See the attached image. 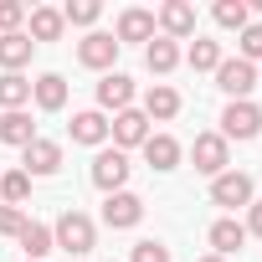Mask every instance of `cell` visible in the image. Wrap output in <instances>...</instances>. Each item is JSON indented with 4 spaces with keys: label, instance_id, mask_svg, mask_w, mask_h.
<instances>
[{
    "label": "cell",
    "instance_id": "cell-3",
    "mask_svg": "<svg viewBox=\"0 0 262 262\" xmlns=\"http://www.w3.org/2000/svg\"><path fill=\"white\" fill-rule=\"evenodd\" d=\"M108 139H113V149H144V139H149V118H144V108H123V113H113V123H108Z\"/></svg>",
    "mask_w": 262,
    "mask_h": 262
},
{
    "label": "cell",
    "instance_id": "cell-7",
    "mask_svg": "<svg viewBox=\"0 0 262 262\" xmlns=\"http://www.w3.org/2000/svg\"><path fill=\"white\" fill-rule=\"evenodd\" d=\"M103 221H108L113 231H128V226H139V221H144V201H139L134 190H113V195L103 201Z\"/></svg>",
    "mask_w": 262,
    "mask_h": 262
},
{
    "label": "cell",
    "instance_id": "cell-11",
    "mask_svg": "<svg viewBox=\"0 0 262 262\" xmlns=\"http://www.w3.org/2000/svg\"><path fill=\"white\" fill-rule=\"evenodd\" d=\"M160 26H165L170 41L195 36V6H185V0H170V6H160Z\"/></svg>",
    "mask_w": 262,
    "mask_h": 262
},
{
    "label": "cell",
    "instance_id": "cell-4",
    "mask_svg": "<svg viewBox=\"0 0 262 262\" xmlns=\"http://www.w3.org/2000/svg\"><path fill=\"white\" fill-rule=\"evenodd\" d=\"M257 134H262V108L257 103H226L221 139H257Z\"/></svg>",
    "mask_w": 262,
    "mask_h": 262
},
{
    "label": "cell",
    "instance_id": "cell-10",
    "mask_svg": "<svg viewBox=\"0 0 262 262\" xmlns=\"http://www.w3.org/2000/svg\"><path fill=\"white\" fill-rule=\"evenodd\" d=\"M98 103L113 108V113H123L128 103H134V77H123V72H103V82H98Z\"/></svg>",
    "mask_w": 262,
    "mask_h": 262
},
{
    "label": "cell",
    "instance_id": "cell-35",
    "mask_svg": "<svg viewBox=\"0 0 262 262\" xmlns=\"http://www.w3.org/2000/svg\"><path fill=\"white\" fill-rule=\"evenodd\" d=\"M257 82H262V77H257Z\"/></svg>",
    "mask_w": 262,
    "mask_h": 262
},
{
    "label": "cell",
    "instance_id": "cell-16",
    "mask_svg": "<svg viewBox=\"0 0 262 262\" xmlns=\"http://www.w3.org/2000/svg\"><path fill=\"white\" fill-rule=\"evenodd\" d=\"M36 139V123L26 113H0V144H11V149H26Z\"/></svg>",
    "mask_w": 262,
    "mask_h": 262
},
{
    "label": "cell",
    "instance_id": "cell-19",
    "mask_svg": "<svg viewBox=\"0 0 262 262\" xmlns=\"http://www.w3.org/2000/svg\"><path fill=\"white\" fill-rule=\"evenodd\" d=\"M16 242H21V252H26V262H41V257H47V252L57 247V242H52V226H41V221H26Z\"/></svg>",
    "mask_w": 262,
    "mask_h": 262
},
{
    "label": "cell",
    "instance_id": "cell-24",
    "mask_svg": "<svg viewBox=\"0 0 262 262\" xmlns=\"http://www.w3.org/2000/svg\"><path fill=\"white\" fill-rule=\"evenodd\" d=\"M62 11H52V6H36L31 11V41H57L62 36Z\"/></svg>",
    "mask_w": 262,
    "mask_h": 262
},
{
    "label": "cell",
    "instance_id": "cell-27",
    "mask_svg": "<svg viewBox=\"0 0 262 262\" xmlns=\"http://www.w3.org/2000/svg\"><path fill=\"white\" fill-rule=\"evenodd\" d=\"M0 195H6V206H21L31 195V175L26 170H11V175H0Z\"/></svg>",
    "mask_w": 262,
    "mask_h": 262
},
{
    "label": "cell",
    "instance_id": "cell-20",
    "mask_svg": "<svg viewBox=\"0 0 262 262\" xmlns=\"http://www.w3.org/2000/svg\"><path fill=\"white\" fill-rule=\"evenodd\" d=\"M72 139H77V144H103V139H108V118H103L98 108L72 113Z\"/></svg>",
    "mask_w": 262,
    "mask_h": 262
},
{
    "label": "cell",
    "instance_id": "cell-26",
    "mask_svg": "<svg viewBox=\"0 0 262 262\" xmlns=\"http://www.w3.org/2000/svg\"><path fill=\"white\" fill-rule=\"evenodd\" d=\"M185 62H190L195 72H216V67H221V47L195 36V41H190V52H185Z\"/></svg>",
    "mask_w": 262,
    "mask_h": 262
},
{
    "label": "cell",
    "instance_id": "cell-25",
    "mask_svg": "<svg viewBox=\"0 0 262 262\" xmlns=\"http://www.w3.org/2000/svg\"><path fill=\"white\" fill-rule=\"evenodd\" d=\"M216 26L247 31V26H252V6H247V0H221V6H216Z\"/></svg>",
    "mask_w": 262,
    "mask_h": 262
},
{
    "label": "cell",
    "instance_id": "cell-34",
    "mask_svg": "<svg viewBox=\"0 0 262 262\" xmlns=\"http://www.w3.org/2000/svg\"><path fill=\"white\" fill-rule=\"evenodd\" d=\"M201 262H226V257H216V252H211V257H201Z\"/></svg>",
    "mask_w": 262,
    "mask_h": 262
},
{
    "label": "cell",
    "instance_id": "cell-30",
    "mask_svg": "<svg viewBox=\"0 0 262 262\" xmlns=\"http://www.w3.org/2000/svg\"><path fill=\"white\" fill-rule=\"evenodd\" d=\"M21 21H26V6H21V0H0V36H11Z\"/></svg>",
    "mask_w": 262,
    "mask_h": 262
},
{
    "label": "cell",
    "instance_id": "cell-31",
    "mask_svg": "<svg viewBox=\"0 0 262 262\" xmlns=\"http://www.w3.org/2000/svg\"><path fill=\"white\" fill-rule=\"evenodd\" d=\"M128 262H170V247L165 242H134V257Z\"/></svg>",
    "mask_w": 262,
    "mask_h": 262
},
{
    "label": "cell",
    "instance_id": "cell-1",
    "mask_svg": "<svg viewBox=\"0 0 262 262\" xmlns=\"http://www.w3.org/2000/svg\"><path fill=\"white\" fill-rule=\"evenodd\" d=\"M52 242H57L62 252L82 257V252H93L98 226H93V216H82V211H62V216H57V226H52Z\"/></svg>",
    "mask_w": 262,
    "mask_h": 262
},
{
    "label": "cell",
    "instance_id": "cell-32",
    "mask_svg": "<svg viewBox=\"0 0 262 262\" xmlns=\"http://www.w3.org/2000/svg\"><path fill=\"white\" fill-rule=\"evenodd\" d=\"M21 226H26L21 206H0V236H21Z\"/></svg>",
    "mask_w": 262,
    "mask_h": 262
},
{
    "label": "cell",
    "instance_id": "cell-17",
    "mask_svg": "<svg viewBox=\"0 0 262 262\" xmlns=\"http://www.w3.org/2000/svg\"><path fill=\"white\" fill-rule=\"evenodd\" d=\"M175 113H180V93L170 82H155L144 93V118H175Z\"/></svg>",
    "mask_w": 262,
    "mask_h": 262
},
{
    "label": "cell",
    "instance_id": "cell-2",
    "mask_svg": "<svg viewBox=\"0 0 262 262\" xmlns=\"http://www.w3.org/2000/svg\"><path fill=\"white\" fill-rule=\"evenodd\" d=\"M216 88H221L231 103H247V93L257 88V67L242 62V57H221V67H216Z\"/></svg>",
    "mask_w": 262,
    "mask_h": 262
},
{
    "label": "cell",
    "instance_id": "cell-18",
    "mask_svg": "<svg viewBox=\"0 0 262 262\" xmlns=\"http://www.w3.org/2000/svg\"><path fill=\"white\" fill-rule=\"evenodd\" d=\"M242 242H247V226H242V221L221 216V221L211 226V247H216V257H231V252H242Z\"/></svg>",
    "mask_w": 262,
    "mask_h": 262
},
{
    "label": "cell",
    "instance_id": "cell-14",
    "mask_svg": "<svg viewBox=\"0 0 262 262\" xmlns=\"http://www.w3.org/2000/svg\"><path fill=\"white\" fill-rule=\"evenodd\" d=\"M123 41H155V11H123L118 16V47Z\"/></svg>",
    "mask_w": 262,
    "mask_h": 262
},
{
    "label": "cell",
    "instance_id": "cell-8",
    "mask_svg": "<svg viewBox=\"0 0 262 262\" xmlns=\"http://www.w3.org/2000/svg\"><path fill=\"white\" fill-rule=\"evenodd\" d=\"M113 57H118V36H108V31H88V36L77 41V62L93 67V72H108Z\"/></svg>",
    "mask_w": 262,
    "mask_h": 262
},
{
    "label": "cell",
    "instance_id": "cell-23",
    "mask_svg": "<svg viewBox=\"0 0 262 262\" xmlns=\"http://www.w3.org/2000/svg\"><path fill=\"white\" fill-rule=\"evenodd\" d=\"M31 103V82L21 77V72H6V77H0V108H6V113H21Z\"/></svg>",
    "mask_w": 262,
    "mask_h": 262
},
{
    "label": "cell",
    "instance_id": "cell-15",
    "mask_svg": "<svg viewBox=\"0 0 262 262\" xmlns=\"http://www.w3.org/2000/svg\"><path fill=\"white\" fill-rule=\"evenodd\" d=\"M31 52H36V41H31L26 31H11V36H0V67H6V72H21V67L31 62Z\"/></svg>",
    "mask_w": 262,
    "mask_h": 262
},
{
    "label": "cell",
    "instance_id": "cell-33",
    "mask_svg": "<svg viewBox=\"0 0 262 262\" xmlns=\"http://www.w3.org/2000/svg\"><path fill=\"white\" fill-rule=\"evenodd\" d=\"M247 236H262V201L247 206Z\"/></svg>",
    "mask_w": 262,
    "mask_h": 262
},
{
    "label": "cell",
    "instance_id": "cell-13",
    "mask_svg": "<svg viewBox=\"0 0 262 262\" xmlns=\"http://www.w3.org/2000/svg\"><path fill=\"white\" fill-rule=\"evenodd\" d=\"M57 170H62V144L31 139L26 144V175H57Z\"/></svg>",
    "mask_w": 262,
    "mask_h": 262
},
{
    "label": "cell",
    "instance_id": "cell-9",
    "mask_svg": "<svg viewBox=\"0 0 262 262\" xmlns=\"http://www.w3.org/2000/svg\"><path fill=\"white\" fill-rule=\"evenodd\" d=\"M211 201H216V206H226V211L252 206V175H242V170L216 175V180H211Z\"/></svg>",
    "mask_w": 262,
    "mask_h": 262
},
{
    "label": "cell",
    "instance_id": "cell-12",
    "mask_svg": "<svg viewBox=\"0 0 262 262\" xmlns=\"http://www.w3.org/2000/svg\"><path fill=\"white\" fill-rule=\"evenodd\" d=\"M31 98H36V108H47V113L67 108V77H62V72H41V77L31 82Z\"/></svg>",
    "mask_w": 262,
    "mask_h": 262
},
{
    "label": "cell",
    "instance_id": "cell-6",
    "mask_svg": "<svg viewBox=\"0 0 262 262\" xmlns=\"http://www.w3.org/2000/svg\"><path fill=\"white\" fill-rule=\"evenodd\" d=\"M190 160H195V170L201 175H226V165H231V155H226V139L221 134H195V144H190Z\"/></svg>",
    "mask_w": 262,
    "mask_h": 262
},
{
    "label": "cell",
    "instance_id": "cell-5",
    "mask_svg": "<svg viewBox=\"0 0 262 262\" xmlns=\"http://www.w3.org/2000/svg\"><path fill=\"white\" fill-rule=\"evenodd\" d=\"M128 170H134V165H128V155H123V149H98V160H93V185L113 195V190H123Z\"/></svg>",
    "mask_w": 262,
    "mask_h": 262
},
{
    "label": "cell",
    "instance_id": "cell-21",
    "mask_svg": "<svg viewBox=\"0 0 262 262\" xmlns=\"http://www.w3.org/2000/svg\"><path fill=\"white\" fill-rule=\"evenodd\" d=\"M144 62H149V72H160V77H165V72H175V67H180V47H175L170 36H155V41L144 47Z\"/></svg>",
    "mask_w": 262,
    "mask_h": 262
},
{
    "label": "cell",
    "instance_id": "cell-22",
    "mask_svg": "<svg viewBox=\"0 0 262 262\" xmlns=\"http://www.w3.org/2000/svg\"><path fill=\"white\" fill-rule=\"evenodd\" d=\"M144 160H149L155 170H175V165H180V144H175L170 134H149V139H144Z\"/></svg>",
    "mask_w": 262,
    "mask_h": 262
},
{
    "label": "cell",
    "instance_id": "cell-29",
    "mask_svg": "<svg viewBox=\"0 0 262 262\" xmlns=\"http://www.w3.org/2000/svg\"><path fill=\"white\" fill-rule=\"evenodd\" d=\"M236 36H242V62H262V21H252Z\"/></svg>",
    "mask_w": 262,
    "mask_h": 262
},
{
    "label": "cell",
    "instance_id": "cell-28",
    "mask_svg": "<svg viewBox=\"0 0 262 262\" xmlns=\"http://www.w3.org/2000/svg\"><path fill=\"white\" fill-rule=\"evenodd\" d=\"M98 0H67V11H62V21H72V26H93L98 21Z\"/></svg>",
    "mask_w": 262,
    "mask_h": 262
}]
</instances>
